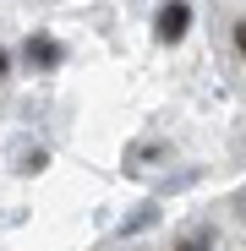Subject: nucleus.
I'll return each instance as SVG.
<instances>
[{
    "instance_id": "obj_1",
    "label": "nucleus",
    "mask_w": 246,
    "mask_h": 251,
    "mask_svg": "<svg viewBox=\"0 0 246 251\" xmlns=\"http://www.w3.org/2000/svg\"><path fill=\"white\" fill-rule=\"evenodd\" d=\"M159 251H246V191L208 202L202 213L175 224L159 240Z\"/></svg>"
},
{
    "instance_id": "obj_2",
    "label": "nucleus",
    "mask_w": 246,
    "mask_h": 251,
    "mask_svg": "<svg viewBox=\"0 0 246 251\" xmlns=\"http://www.w3.org/2000/svg\"><path fill=\"white\" fill-rule=\"evenodd\" d=\"M93 251H159V246H148V240H104Z\"/></svg>"
},
{
    "instance_id": "obj_3",
    "label": "nucleus",
    "mask_w": 246,
    "mask_h": 251,
    "mask_svg": "<svg viewBox=\"0 0 246 251\" xmlns=\"http://www.w3.org/2000/svg\"><path fill=\"white\" fill-rule=\"evenodd\" d=\"M6 88H11V60H6V44H0V109H6Z\"/></svg>"
}]
</instances>
